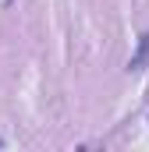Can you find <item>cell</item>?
<instances>
[{
	"mask_svg": "<svg viewBox=\"0 0 149 152\" xmlns=\"http://www.w3.org/2000/svg\"><path fill=\"white\" fill-rule=\"evenodd\" d=\"M149 60V36H142V46H139V53L131 57V67H142Z\"/></svg>",
	"mask_w": 149,
	"mask_h": 152,
	"instance_id": "1",
	"label": "cell"
}]
</instances>
